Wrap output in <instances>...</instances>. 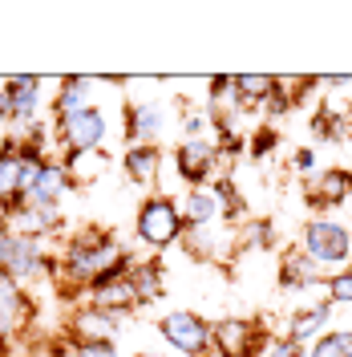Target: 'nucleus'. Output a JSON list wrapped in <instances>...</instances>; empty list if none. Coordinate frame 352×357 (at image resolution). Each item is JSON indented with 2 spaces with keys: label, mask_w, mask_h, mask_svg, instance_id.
Returning <instances> with one entry per match:
<instances>
[{
  "label": "nucleus",
  "mask_w": 352,
  "mask_h": 357,
  "mask_svg": "<svg viewBox=\"0 0 352 357\" xmlns=\"http://www.w3.org/2000/svg\"><path fill=\"white\" fill-rule=\"evenodd\" d=\"M122 256H126V252L113 244L110 236H102V231H86V236L65 252L61 272H65L77 289H93V280H97L110 264H118Z\"/></svg>",
  "instance_id": "nucleus-1"
},
{
  "label": "nucleus",
  "mask_w": 352,
  "mask_h": 357,
  "mask_svg": "<svg viewBox=\"0 0 352 357\" xmlns=\"http://www.w3.org/2000/svg\"><path fill=\"white\" fill-rule=\"evenodd\" d=\"M300 240H304V252L320 264V272H324V268H340V272H344V268L352 264V231L344 223L308 220Z\"/></svg>",
  "instance_id": "nucleus-2"
},
{
  "label": "nucleus",
  "mask_w": 352,
  "mask_h": 357,
  "mask_svg": "<svg viewBox=\"0 0 352 357\" xmlns=\"http://www.w3.org/2000/svg\"><path fill=\"white\" fill-rule=\"evenodd\" d=\"M182 211L170 195H150L138 211V240L150 248H170L182 236Z\"/></svg>",
  "instance_id": "nucleus-3"
},
{
  "label": "nucleus",
  "mask_w": 352,
  "mask_h": 357,
  "mask_svg": "<svg viewBox=\"0 0 352 357\" xmlns=\"http://www.w3.org/2000/svg\"><path fill=\"white\" fill-rule=\"evenodd\" d=\"M57 134L65 142V162H73V158H81V155H93L106 142V114L97 110V106H86L81 114L57 122Z\"/></svg>",
  "instance_id": "nucleus-4"
},
{
  "label": "nucleus",
  "mask_w": 352,
  "mask_h": 357,
  "mask_svg": "<svg viewBox=\"0 0 352 357\" xmlns=\"http://www.w3.org/2000/svg\"><path fill=\"white\" fill-rule=\"evenodd\" d=\"M211 345H219L223 357H255L259 349H267L271 341H267L264 325L243 321V317H227V321H219V325L211 329Z\"/></svg>",
  "instance_id": "nucleus-5"
},
{
  "label": "nucleus",
  "mask_w": 352,
  "mask_h": 357,
  "mask_svg": "<svg viewBox=\"0 0 352 357\" xmlns=\"http://www.w3.org/2000/svg\"><path fill=\"white\" fill-rule=\"evenodd\" d=\"M41 268H45V256L33 236L0 227V272H8L13 280H33Z\"/></svg>",
  "instance_id": "nucleus-6"
},
{
  "label": "nucleus",
  "mask_w": 352,
  "mask_h": 357,
  "mask_svg": "<svg viewBox=\"0 0 352 357\" xmlns=\"http://www.w3.org/2000/svg\"><path fill=\"white\" fill-rule=\"evenodd\" d=\"M158 329L178 354L186 357H207V349H211V325L198 312H166Z\"/></svg>",
  "instance_id": "nucleus-7"
},
{
  "label": "nucleus",
  "mask_w": 352,
  "mask_h": 357,
  "mask_svg": "<svg viewBox=\"0 0 352 357\" xmlns=\"http://www.w3.org/2000/svg\"><path fill=\"white\" fill-rule=\"evenodd\" d=\"M175 167H178V175L186 178L191 187H198L202 178L219 167V146L207 142V138H186V142L175 151Z\"/></svg>",
  "instance_id": "nucleus-8"
},
{
  "label": "nucleus",
  "mask_w": 352,
  "mask_h": 357,
  "mask_svg": "<svg viewBox=\"0 0 352 357\" xmlns=\"http://www.w3.org/2000/svg\"><path fill=\"white\" fill-rule=\"evenodd\" d=\"M69 187H73V171H69L65 162H49L45 158L41 175H37V183H33V191H29L24 203H33V207H57Z\"/></svg>",
  "instance_id": "nucleus-9"
},
{
  "label": "nucleus",
  "mask_w": 352,
  "mask_h": 357,
  "mask_svg": "<svg viewBox=\"0 0 352 357\" xmlns=\"http://www.w3.org/2000/svg\"><path fill=\"white\" fill-rule=\"evenodd\" d=\"M162 122H166V114L158 110L154 102L130 106L126 110V138H130L134 146H154V138L162 134Z\"/></svg>",
  "instance_id": "nucleus-10"
},
{
  "label": "nucleus",
  "mask_w": 352,
  "mask_h": 357,
  "mask_svg": "<svg viewBox=\"0 0 352 357\" xmlns=\"http://www.w3.org/2000/svg\"><path fill=\"white\" fill-rule=\"evenodd\" d=\"M328 321H332V305H312V309H300L291 321H287V341L296 345H312L316 337L328 333Z\"/></svg>",
  "instance_id": "nucleus-11"
},
{
  "label": "nucleus",
  "mask_w": 352,
  "mask_h": 357,
  "mask_svg": "<svg viewBox=\"0 0 352 357\" xmlns=\"http://www.w3.org/2000/svg\"><path fill=\"white\" fill-rule=\"evenodd\" d=\"M320 280V264L312 260L308 252H287L280 264V289L284 292H304Z\"/></svg>",
  "instance_id": "nucleus-12"
},
{
  "label": "nucleus",
  "mask_w": 352,
  "mask_h": 357,
  "mask_svg": "<svg viewBox=\"0 0 352 357\" xmlns=\"http://www.w3.org/2000/svg\"><path fill=\"white\" fill-rule=\"evenodd\" d=\"M4 89H8V110H13V122H21V130H24V122L37 114V102H41V82L37 77H8L4 82Z\"/></svg>",
  "instance_id": "nucleus-13"
},
{
  "label": "nucleus",
  "mask_w": 352,
  "mask_h": 357,
  "mask_svg": "<svg viewBox=\"0 0 352 357\" xmlns=\"http://www.w3.org/2000/svg\"><path fill=\"white\" fill-rule=\"evenodd\" d=\"M275 89H280V77H267V73H255V77H251V73H239L231 98L239 102L243 110H251V106H267Z\"/></svg>",
  "instance_id": "nucleus-14"
},
{
  "label": "nucleus",
  "mask_w": 352,
  "mask_h": 357,
  "mask_svg": "<svg viewBox=\"0 0 352 357\" xmlns=\"http://www.w3.org/2000/svg\"><path fill=\"white\" fill-rule=\"evenodd\" d=\"M134 305H138V292H134L130 276L118 284H106V289H93V309L106 312V317H126Z\"/></svg>",
  "instance_id": "nucleus-15"
},
{
  "label": "nucleus",
  "mask_w": 352,
  "mask_h": 357,
  "mask_svg": "<svg viewBox=\"0 0 352 357\" xmlns=\"http://www.w3.org/2000/svg\"><path fill=\"white\" fill-rule=\"evenodd\" d=\"M122 167H126V178L130 183H154L158 178V167H162V155H158V146H130L126 158H122Z\"/></svg>",
  "instance_id": "nucleus-16"
},
{
  "label": "nucleus",
  "mask_w": 352,
  "mask_h": 357,
  "mask_svg": "<svg viewBox=\"0 0 352 357\" xmlns=\"http://www.w3.org/2000/svg\"><path fill=\"white\" fill-rule=\"evenodd\" d=\"M89 89H93V77H61V93H57V122H65L73 114H81L89 106Z\"/></svg>",
  "instance_id": "nucleus-17"
},
{
  "label": "nucleus",
  "mask_w": 352,
  "mask_h": 357,
  "mask_svg": "<svg viewBox=\"0 0 352 357\" xmlns=\"http://www.w3.org/2000/svg\"><path fill=\"white\" fill-rule=\"evenodd\" d=\"M113 325L118 317H106L97 309H86L73 317V333H77V345H89V341H113Z\"/></svg>",
  "instance_id": "nucleus-18"
},
{
  "label": "nucleus",
  "mask_w": 352,
  "mask_h": 357,
  "mask_svg": "<svg viewBox=\"0 0 352 357\" xmlns=\"http://www.w3.org/2000/svg\"><path fill=\"white\" fill-rule=\"evenodd\" d=\"M17 231L21 236H49V231H57V223H61V211L57 207H33V203H24L21 211H17Z\"/></svg>",
  "instance_id": "nucleus-19"
},
{
  "label": "nucleus",
  "mask_w": 352,
  "mask_h": 357,
  "mask_svg": "<svg viewBox=\"0 0 352 357\" xmlns=\"http://www.w3.org/2000/svg\"><path fill=\"white\" fill-rule=\"evenodd\" d=\"M219 215V207H215V195H207V191H186V199H182V223L191 227V231H202V227H211Z\"/></svg>",
  "instance_id": "nucleus-20"
},
{
  "label": "nucleus",
  "mask_w": 352,
  "mask_h": 357,
  "mask_svg": "<svg viewBox=\"0 0 352 357\" xmlns=\"http://www.w3.org/2000/svg\"><path fill=\"white\" fill-rule=\"evenodd\" d=\"M349 191H352V171L328 167V171H320V178H316V195L312 199L316 203H344Z\"/></svg>",
  "instance_id": "nucleus-21"
},
{
  "label": "nucleus",
  "mask_w": 352,
  "mask_h": 357,
  "mask_svg": "<svg viewBox=\"0 0 352 357\" xmlns=\"http://www.w3.org/2000/svg\"><path fill=\"white\" fill-rule=\"evenodd\" d=\"M130 284H134V292H138V305L154 301L158 292H162V268H158V260L130 268Z\"/></svg>",
  "instance_id": "nucleus-22"
},
{
  "label": "nucleus",
  "mask_w": 352,
  "mask_h": 357,
  "mask_svg": "<svg viewBox=\"0 0 352 357\" xmlns=\"http://www.w3.org/2000/svg\"><path fill=\"white\" fill-rule=\"evenodd\" d=\"M308 357H352V329H328L308 345Z\"/></svg>",
  "instance_id": "nucleus-23"
},
{
  "label": "nucleus",
  "mask_w": 352,
  "mask_h": 357,
  "mask_svg": "<svg viewBox=\"0 0 352 357\" xmlns=\"http://www.w3.org/2000/svg\"><path fill=\"white\" fill-rule=\"evenodd\" d=\"M211 191H215V207L223 211V220H239L243 211H247V203H243L239 187H235V178H219Z\"/></svg>",
  "instance_id": "nucleus-24"
},
{
  "label": "nucleus",
  "mask_w": 352,
  "mask_h": 357,
  "mask_svg": "<svg viewBox=\"0 0 352 357\" xmlns=\"http://www.w3.org/2000/svg\"><path fill=\"white\" fill-rule=\"evenodd\" d=\"M328 305H349L352 309V268L336 272L328 280Z\"/></svg>",
  "instance_id": "nucleus-25"
},
{
  "label": "nucleus",
  "mask_w": 352,
  "mask_h": 357,
  "mask_svg": "<svg viewBox=\"0 0 352 357\" xmlns=\"http://www.w3.org/2000/svg\"><path fill=\"white\" fill-rule=\"evenodd\" d=\"M264 357H308V349L296 345V341H287V337H280V341H271L264 349Z\"/></svg>",
  "instance_id": "nucleus-26"
},
{
  "label": "nucleus",
  "mask_w": 352,
  "mask_h": 357,
  "mask_svg": "<svg viewBox=\"0 0 352 357\" xmlns=\"http://www.w3.org/2000/svg\"><path fill=\"white\" fill-rule=\"evenodd\" d=\"M69 357H118L113 341H89V345H77Z\"/></svg>",
  "instance_id": "nucleus-27"
},
{
  "label": "nucleus",
  "mask_w": 352,
  "mask_h": 357,
  "mask_svg": "<svg viewBox=\"0 0 352 357\" xmlns=\"http://www.w3.org/2000/svg\"><path fill=\"white\" fill-rule=\"evenodd\" d=\"M251 244L255 248H271L275 244V227H271V220H259L255 227H251Z\"/></svg>",
  "instance_id": "nucleus-28"
},
{
  "label": "nucleus",
  "mask_w": 352,
  "mask_h": 357,
  "mask_svg": "<svg viewBox=\"0 0 352 357\" xmlns=\"http://www.w3.org/2000/svg\"><path fill=\"white\" fill-rule=\"evenodd\" d=\"M271 146H275V130H271V126H264V130L251 138V155H255V158H264Z\"/></svg>",
  "instance_id": "nucleus-29"
},
{
  "label": "nucleus",
  "mask_w": 352,
  "mask_h": 357,
  "mask_svg": "<svg viewBox=\"0 0 352 357\" xmlns=\"http://www.w3.org/2000/svg\"><path fill=\"white\" fill-rule=\"evenodd\" d=\"M291 167H296L300 175H312V171H316V155H312L308 146H304V151H296V158H291Z\"/></svg>",
  "instance_id": "nucleus-30"
},
{
  "label": "nucleus",
  "mask_w": 352,
  "mask_h": 357,
  "mask_svg": "<svg viewBox=\"0 0 352 357\" xmlns=\"http://www.w3.org/2000/svg\"><path fill=\"white\" fill-rule=\"evenodd\" d=\"M202 126H207V118H202V114H191V118H186V138H198Z\"/></svg>",
  "instance_id": "nucleus-31"
},
{
  "label": "nucleus",
  "mask_w": 352,
  "mask_h": 357,
  "mask_svg": "<svg viewBox=\"0 0 352 357\" xmlns=\"http://www.w3.org/2000/svg\"><path fill=\"white\" fill-rule=\"evenodd\" d=\"M4 118H13V110H8V89L0 86V122H4Z\"/></svg>",
  "instance_id": "nucleus-32"
},
{
  "label": "nucleus",
  "mask_w": 352,
  "mask_h": 357,
  "mask_svg": "<svg viewBox=\"0 0 352 357\" xmlns=\"http://www.w3.org/2000/svg\"><path fill=\"white\" fill-rule=\"evenodd\" d=\"M8 325H13V321H8V312L0 309V341H4V337H8Z\"/></svg>",
  "instance_id": "nucleus-33"
},
{
  "label": "nucleus",
  "mask_w": 352,
  "mask_h": 357,
  "mask_svg": "<svg viewBox=\"0 0 352 357\" xmlns=\"http://www.w3.org/2000/svg\"><path fill=\"white\" fill-rule=\"evenodd\" d=\"M138 357H158V354H138Z\"/></svg>",
  "instance_id": "nucleus-34"
}]
</instances>
